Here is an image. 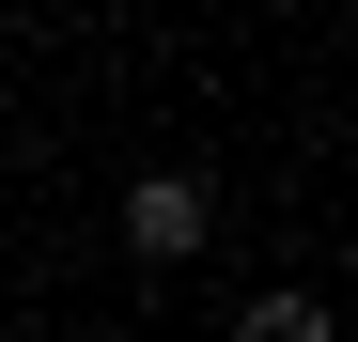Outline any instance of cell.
I'll list each match as a JSON object with an SVG mask.
<instances>
[{
	"label": "cell",
	"mask_w": 358,
	"mask_h": 342,
	"mask_svg": "<svg viewBox=\"0 0 358 342\" xmlns=\"http://www.w3.org/2000/svg\"><path fill=\"white\" fill-rule=\"evenodd\" d=\"M218 234V187H203V171H125V249L141 265H187Z\"/></svg>",
	"instance_id": "cell-1"
},
{
	"label": "cell",
	"mask_w": 358,
	"mask_h": 342,
	"mask_svg": "<svg viewBox=\"0 0 358 342\" xmlns=\"http://www.w3.org/2000/svg\"><path fill=\"white\" fill-rule=\"evenodd\" d=\"M234 342H327V296H296V280L280 296H234Z\"/></svg>",
	"instance_id": "cell-2"
},
{
	"label": "cell",
	"mask_w": 358,
	"mask_h": 342,
	"mask_svg": "<svg viewBox=\"0 0 358 342\" xmlns=\"http://www.w3.org/2000/svg\"><path fill=\"white\" fill-rule=\"evenodd\" d=\"M47 16H78V0H47Z\"/></svg>",
	"instance_id": "cell-3"
},
{
	"label": "cell",
	"mask_w": 358,
	"mask_h": 342,
	"mask_svg": "<svg viewBox=\"0 0 358 342\" xmlns=\"http://www.w3.org/2000/svg\"><path fill=\"white\" fill-rule=\"evenodd\" d=\"M0 342H16V311H0Z\"/></svg>",
	"instance_id": "cell-4"
}]
</instances>
